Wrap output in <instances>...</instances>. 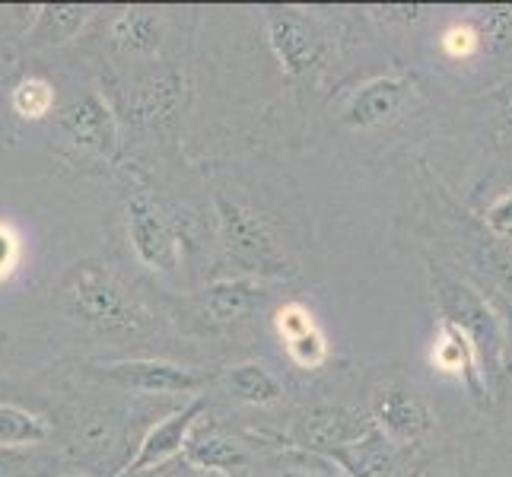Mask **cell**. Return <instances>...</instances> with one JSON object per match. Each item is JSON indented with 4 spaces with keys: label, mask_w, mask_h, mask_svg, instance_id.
<instances>
[{
    "label": "cell",
    "mask_w": 512,
    "mask_h": 477,
    "mask_svg": "<svg viewBox=\"0 0 512 477\" xmlns=\"http://www.w3.org/2000/svg\"><path fill=\"white\" fill-rule=\"evenodd\" d=\"M61 309L74 322L99 334H140L150 328V312L125 287L109 264L86 258L77 261L61 284Z\"/></svg>",
    "instance_id": "obj_1"
},
{
    "label": "cell",
    "mask_w": 512,
    "mask_h": 477,
    "mask_svg": "<svg viewBox=\"0 0 512 477\" xmlns=\"http://www.w3.org/2000/svg\"><path fill=\"white\" fill-rule=\"evenodd\" d=\"M214 217L223 258L236 268V277H255L268 284V280L296 274L284 242L277 239L268 217L258 214L255 207L226 198V194H214Z\"/></svg>",
    "instance_id": "obj_2"
},
{
    "label": "cell",
    "mask_w": 512,
    "mask_h": 477,
    "mask_svg": "<svg viewBox=\"0 0 512 477\" xmlns=\"http://www.w3.org/2000/svg\"><path fill=\"white\" fill-rule=\"evenodd\" d=\"M430 290L439 318H446L468 334L481 353L490 385L500 382L509 369V334L503 315L490 306V299L478 287H471L468 280L443 268H430Z\"/></svg>",
    "instance_id": "obj_3"
},
{
    "label": "cell",
    "mask_w": 512,
    "mask_h": 477,
    "mask_svg": "<svg viewBox=\"0 0 512 477\" xmlns=\"http://www.w3.org/2000/svg\"><path fill=\"white\" fill-rule=\"evenodd\" d=\"M261 26L280 70L299 86H319L331 67L334 42L328 26L299 7H264Z\"/></svg>",
    "instance_id": "obj_4"
},
{
    "label": "cell",
    "mask_w": 512,
    "mask_h": 477,
    "mask_svg": "<svg viewBox=\"0 0 512 477\" xmlns=\"http://www.w3.org/2000/svg\"><path fill=\"white\" fill-rule=\"evenodd\" d=\"M128 242L134 258L153 274H172L185 258V236L182 226L169 210L150 198L147 191L131 194L128 201Z\"/></svg>",
    "instance_id": "obj_5"
},
{
    "label": "cell",
    "mask_w": 512,
    "mask_h": 477,
    "mask_svg": "<svg viewBox=\"0 0 512 477\" xmlns=\"http://www.w3.org/2000/svg\"><path fill=\"white\" fill-rule=\"evenodd\" d=\"M376 430L373 417L363 408H350L341 401H322L299 411L290 427V446L309 455H331L344 446L360 443Z\"/></svg>",
    "instance_id": "obj_6"
},
{
    "label": "cell",
    "mask_w": 512,
    "mask_h": 477,
    "mask_svg": "<svg viewBox=\"0 0 512 477\" xmlns=\"http://www.w3.org/2000/svg\"><path fill=\"white\" fill-rule=\"evenodd\" d=\"M369 417H373L376 430L392 439L401 449H417L436 427V414L430 408V401L420 395V388L392 379L379 385L373 398H369Z\"/></svg>",
    "instance_id": "obj_7"
},
{
    "label": "cell",
    "mask_w": 512,
    "mask_h": 477,
    "mask_svg": "<svg viewBox=\"0 0 512 477\" xmlns=\"http://www.w3.org/2000/svg\"><path fill=\"white\" fill-rule=\"evenodd\" d=\"M204 408H207L204 398H191L182 404L179 411H172L160 423H153V427L147 430V436L137 443L134 455L121 465L118 477L150 474V471L166 468L169 462H175V458H182L191 430L198 427V420L204 417Z\"/></svg>",
    "instance_id": "obj_8"
},
{
    "label": "cell",
    "mask_w": 512,
    "mask_h": 477,
    "mask_svg": "<svg viewBox=\"0 0 512 477\" xmlns=\"http://www.w3.org/2000/svg\"><path fill=\"white\" fill-rule=\"evenodd\" d=\"M268 284L255 277H223L214 284L201 287L191 296V306L198 322L204 328H233L245 322L249 315H255L264 303H268Z\"/></svg>",
    "instance_id": "obj_9"
},
{
    "label": "cell",
    "mask_w": 512,
    "mask_h": 477,
    "mask_svg": "<svg viewBox=\"0 0 512 477\" xmlns=\"http://www.w3.org/2000/svg\"><path fill=\"white\" fill-rule=\"evenodd\" d=\"M414 99V83L408 77L388 74L373 77L353 90L341 109V125L350 131H376L395 121Z\"/></svg>",
    "instance_id": "obj_10"
},
{
    "label": "cell",
    "mask_w": 512,
    "mask_h": 477,
    "mask_svg": "<svg viewBox=\"0 0 512 477\" xmlns=\"http://www.w3.org/2000/svg\"><path fill=\"white\" fill-rule=\"evenodd\" d=\"M430 360H433L436 373L455 379L478 404L493 401V385L487 379V369H484L478 347H474V341L462 328H455L452 322H446V318H439Z\"/></svg>",
    "instance_id": "obj_11"
},
{
    "label": "cell",
    "mask_w": 512,
    "mask_h": 477,
    "mask_svg": "<svg viewBox=\"0 0 512 477\" xmlns=\"http://www.w3.org/2000/svg\"><path fill=\"white\" fill-rule=\"evenodd\" d=\"M90 373L102 382H112L121 388L144 395H191L201 388V376L188 366L169 360H121L109 366H93Z\"/></svg>",
    "instance_id": "obj_12"
},
{
    "label": "cell",
    "mask_w": 512,
    "mask_h": 477,
    "mask_svg": "<svg viewBox=\"0 0 512 477\" xmlns=\"http://www.w3.org/2000/svg\"><path fill=\"white\" fill-rule=\"evenodd\" d=\"M182 458L198 468L201 474H223V477H245L252 468V452L239 436L223 430L217 420L207 414L198 420V427L191 430Z\"/></svg>",
    "instance_id": "obj_13"
},
{
    "label": "cell",
    "mask_w": 512,
    "mask_h": 477,
    "mask_svg": "<svg viewBox=\"0 0 512 477\" xmlns=\"http://www.w3.org/2000/svg\"><path fill=\"white\" fill-rule=\"evenodd\" d=\"M58 128L70 144H77L96 156L112 159L118 153V118L112 112V105L105 102V96L96 90L70 102L58 115Z\"/></svg>",
    "instance_id": "obj_14"
},
{
    "label": "cell",
    "mask_w": 512,
    "mask_h": 477,
    "mask_svg": "<svg viewBox=\"0 0 512 477\" xmlns=\"http://www.w3.org/2000/svg\"><path fill=\"white\" fill-rule=\"evenodd\" d=\"M274 328H277V338L284 344L287 357L296 369H322L328 363V338L319 325L315 312L299 303V299H290L277 312H274Z\"/></svg>",
    "instance_id": "obj_15"
},
{
    "label": "cell",
    "mask_w": 512,
    "mask_h": 477,
    "mask_svg": "<svg viewBox=\"0 0 512 477\" xmlns=\"http://www.w3.org/2000/svg\"><path fill=\"white\" fill-rule=\"evenodd\" d=\"M408 449L395 446L379 430L363 436L360 443L331 452V458L344 477H408Z\"/></svg>",
    "instance_id": "obj_16"
},
{
    "label": "cell",
    "mask_w": 512,
    "mask_h": 477,
    "mask_svg": "<svg viewBox=\"0 0 512 477\" xmlns=\"http://www.w3.org/2000/svg\"><path fill=\"white\" fill-rule=\"evenodd\" d=\"M112 45L118 51H125L128 58H156L166 45V16L156 13V10H144V7H134V10H121L112 26Z\"/></svg>",
    "instance_id": "obj_17"
},
{
    "label": "cell",
    "mask_w": 512,
    "mask_h": 477,
    "mask_svg": "<svg viewBox=\"0 0 512 477\" xmlns=\"http://www.w3.org/2000/svg\"><path fill=\"white\" fill-rule=\"evenodd\" d=\"M220 388L223 395H229L239 404H249V408H271V404H280L287 395L280 376L258 360H242L226 366L220 376Z\"/></svg>",
    "instance_id": "obj_18"
},
{
    "label": "cell",
    "mask_w": 512,
    "mask_h": 477,
    "mask_svg": "<svg viewBox=\"0 0 512 477\" xmlns=\"http://www.w3.org/2000/svg\"><path fill=\"white\" fill-rule=\"evenodd\" d=\"M90 16H93L90 7H80V4H45V7H39V16H35L26 42L35 48L67 45L86 29Z\"/></svg>",
    "instance_id": "obj_19"
},
{
    "label": "cell",
    "mask_w": 512,
    "mask_h": 477,
    "mask_svg": "<svg viewBox=\"0 0 512 477\" xmlns=\"http://www.w3.org/2000/svg\"><path fill=\"white\" fill-rule=\"evenodd\" d=\"M48 436H51V420L48 417L0 401V449L42 446Z\"/></svg>",
    "instance_id": "obj_20"
},
{
    "label": "cell",
    "mask_w": 512,
    "mask_h": 477,
    "mask_svg": "<svg viewBox=\"0 0 512 477\" xmlns=\"http://www.w3.org/2000/svg\"><path fill=\"white\" fill-rule=\"evenodd\" d=\"M439 55L452 64H471L487 55L484 39H481V29L474 23V16H465V20H452L443 32H439Z\"/></svg>",
    "instance_id": "obj_21"
},
{
    "label": "cell",
    "mask_w": 512,
    "mask_h": 477,
    "mask_svg": "<svg viewBox=\"0 0 512 477\" xmlns=\"http://www.w3.org/2000/svg\"><path fill=\"white\" fill-rule=\"evenodd\" d=\"M10 109L23 121H42L55 109V86L45 77H23L10 93Z\"/></svg>",
    "instance_id": "obj_22"
},
{
    "label": "cell",
    "mask_w": 512,
    "mask_h": 477,
    "mask_svg": "<svg viewBox=\"0 0 512 477\" xmlns=\"http://www.w3.org/2000/svg\"><path fill=\"white\" fill-rule=\"evenodd\" d=\"M471 16L481 29L487 55H503L512 48V7H484Z\"/></svg>",
    "instance_id": "obj_23"
},
{
    "label": "cell",
    "mask_w": 512,
    "mask_h": 477,
    "mask_svg": "<svg viewBox=\"0 0 512 477\" xmlns=\"http://www.w3.org/2000/svg\"><path fill=\"white\" fill-rule=\"evenodd\" d=\"M481 271L490 274L497 284H503L512 293V242L509 239H490L481 245L478 255Z\"/></svg>",
    "instance_id": "obj_24"
},
{
    "label": "cell",
    "mask_w": 512,
    "mask_h": 477,
    "mask_svg": "<svg viewBox=\"0 0 512 477\" xmlns=\"http://www.w3.org/2000/svg\"><path fill=\"white\" fill-rule=\"evenodd\" d=\"M277 477H344L338 465L325 455H309L296 449V462H287L277 471Z\"/></svg>",
    "instance_id": "obj_25"
},
{
    "label": "cell",
    "mask_w": 512,
    "mask_h": 477,
    "mask_svg": "<svg viewBox=\"0 0 512 477\" xmlns=\"http://www.w3.org/2000/svg\"><path fill=\"white\" fill-rule=\"evenodd\" d=\"M484 226L493 233V239H509L512 242V188L497 194V198L487 204Z\"/></svg>",
    "instance_id": "obj_26"
},
{
    "label": "cell",
    "mask_w": 512,
    "mask_h": 477,
    "mask_svg": "<svg viewBox=\"0 0 512 477\" xmlns=\"http://www.w3.org/2000/svg\"><path fill=\"white\" fill-rule=\"evenodd\" d=\"M427 13V7H408V4H398V7H369V16L379 23H388V26H411L417 23L420 16Z\"/></svg>",
    "instance_id": "obj_27"
},
{
    "label": "cell",
    "mask_w": 512,
    "mask_h": 477,
    "mask_svg": "<svg viewBox=\"0 0 512 477\" xmlns=\"http://www.w3.org/2000/svg\"><path fill=\"white\" fill-rule=\"evenodd\" d=\"M0 477H29L23 449H0Z\"/></svg>",
    "instance_id": "obj_28"
},
{
    "label": "cell",
    "mask_w": 512,
    "mask_h": 477,
    "mask_svg": "<svg viewBox=\"0 0 512 477\" xmlns=\"http://www.w3.org/2000/svg\"><path fill=\"white\" fill-rule=\"evenodd\" d=\"M16 255H20V242L13 239L10 229L0 226V274H10Z\"/></svg>",
    "instance_id": "obj_29"
},
{
    "label": "cell",
    "mask_w": 512,
    "mask_h": 477,
    "mask_svg": "<svg viewBox=\"0 0 512 477\" xmlns=\"http://www.w3.org/2000/svg\"><path fill=\"white\" fill-rule=\"evenodd\" d=\"M160 477H201V471L191 468L185 458H175V462H169L166 468H160Z\"/></svg>",
    "instance_id": "obj_30"
},
{
    "label": "cell",
    "mask_w": 512,
    "mask_h": 477,
    "mask_svg": "<svg viewBox=\"0 0 512 477\" xmlns=\"http://www.w3.org/2000/svg\"><path fill=\"white\" fill-rule=\"evenodd\" d=\"M497 99H500V115H503V118L509 121V125H512V83L506 86V90H503Z\"/></svg>",
    "instance_id": "obj_31"
},
{
    "label": "cell",
    "mask_w": 512,
    "mask_h": 477,
    "mask_svg": "<svg viewBox=\"0 0 512 477\" xmlns=\"http://www.w3.org/2000/svg\"><path fill=\"white\" fill-rule=\"evenodd\" d=\"M137 477H160V471H150V474H137Z\"/></svg>",
    "instance_id": "obj_32"
},
{
    "label": "cell",
    "mask_w": 512,
    "mask_h": 477,
    "mask_svg": "<svg viewBox=\"0 0 512 477\" xmlns=\"http://www.w3.org/2000/svg\"><path fill=\"white\" fill-rule=\"evenodd\" d=\"M64 477H86V474H64Z\"/></svg>",
    "instance_id": "obj_33"
},
{
    "label": "cell",
    "mask_w": 512,
    "mask_h": 477,
    "mask_svg": "<svg viewBox=\"0 0 512 477\" xmlns=\"http://www.w3.org/2000/svg\"><path fill=\"white\" fill-rule=\"evenodd\" d=\"M427 477H433V474H427Z\"/></svg>",
    "instance_id": "obj_34"
},
{
    "label": "cell",
    "mask_w": 512,
    "mask_h": 477,
    "mask_svg": "<svg viewBox=\"0 0 512 477\" xmlns=\"http://www.w3.org/2000/svg\"><path fill=\"white\" fill-rule=\"evenodd\" d=\"M506 477H512V474H506Z\"/></svg>",
    "instance_id": "obj_35"
}]
</instances>
